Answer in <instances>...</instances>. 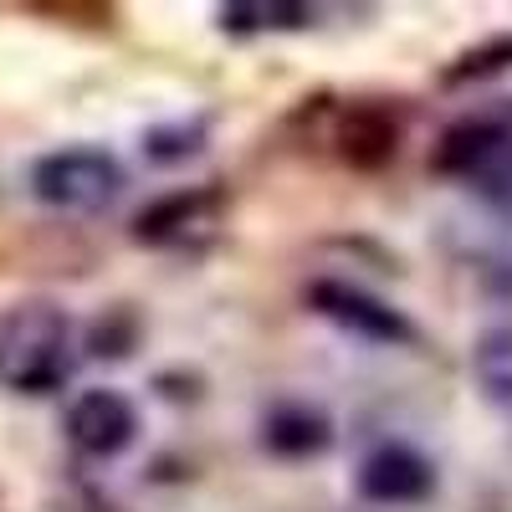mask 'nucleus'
Returning <instances> with one entry per match:
<instances>
[{
  "label": "nucleus",
  "instance_id": "f257e3e1",
  "mask_svg": "<svg viewBox=\"0 0 512 512\" xmlns=\"http://www.w3.org/2000/svg\"><path fill=\"white\" fill-rule=\"evenodd\" d=\"M67 374V318L47 303H26L0 318V379L16 390H52Z\"/></svg>",
  "mask_w": 512,
  "mask_h": 512
},
{
  "label": "nucleus",
  "instance_id": "f03ea898",
  "mask_svg": "<svg viewBox=\"0 0 512 512\" xmlns=\"http://www.w3.org/2000/svg\"><path fill=\"white\" fill-rule=\"evenodd\" d=\"M123 190V169L103 149H57L36 159L31 169V195L52 210H103Z\"/></svg>",
  "mask_w": 512,
  "mask_h": 512
},
{
  "label": "nucleus",
  "instance_id": "7ed1b4c3",
  "mask_svg": "<svg viewBox=\"0 0 512 512\" xmlns=\"http://www.w3.org/2000/svg\"><path fill=\"white\" fill-rule=\"evenodd\" d=\"M308 303L328 323L349 328L354 338H369V344H405V338H415V328L405 323L400 308H390L384 297H374V292H364L354 282H313Z\"/></svg>",
  "mask_w": 512,
  "mask_h": 512
},
{
  "label": "nucleus",
  "instance_id": "20e7f679",
  "mask_svg": "<svg viewBox=\"0 0 512 512\" xmlns=\"http://www.w3.org/2000/svg\"><path fill=\"white\" fill-rule=\"evenodd\" d=\"M139 436V410L118 390H82L67 405V441L82 456H118Z\"/></svg>",
  "mask_w": 512,
  "mask_h": 512
},
{
  "label": "nucleus",
  "instance_id": "39448f33",
  "mask_svg": "<svg viewBox=\"0 0 512 512\" xmlns=\"http://www.w3.org/2000/svg\"><path fill=\"white\" fill-rule=\"evenodd\" d=\"M359 492L369 502H384V507H410V502H425L436 492V466L425 461L415 446H379L364 456L359 466Z\"/></svg>",
  "mask_w": 512,
  "mask_h": 512
},
{
  "label": "nucleus",
  "instance_id": "423d86ee",
  "mask_svg": "<svg viewBox=\"0 0 512 512\" xmlns=\"http://www.w3.org/2000/svg\"><path fill=\"white\" fill-rule=\"evenodd\" d=\"M333 144H338V159L354 169L390 164L400 149V113H390L384 103H349L333 123Z\"/></svg>",
  "mask_w": 512,
  "mask_h": 512
},
{
  "label": "nucleus",
  "instance_id": "0eeeda50",
  "mask_svg": "<svg viewBox=\"0 0 512 512\" xmlns=\"http://www.w3.org/2000/svg\"><path fill=\"white\" fill-rule=\"evenodd\" d=\"M210 210H216V195H205V190L164 195V200H154L149 210H139L134 236H139V241H154V246L185 241L195 226H210Z\"/></svg>",
  "mask_w": 512,
  "mask_h": 512
},
{
  "label": "nucleus",
  "instance_id": "6e6552de",
  "mask_svg": "<svg viewBox=\"0 0 512 512\" xmlns=\"http://www.w3.org/2000/svg\"><path fill=\"white\" fill-rule=\"evenodd\" d=\"M262 441L277 456H318L328 446V415L313 405H277L262 420Z\"/></svg>",
  "mask_w": 512,
  "mask_h": 512
},
{
  "label": "nucleus",
  "instance_id": "1a4fd4ad",
  "mask_svg": "<svg viewBox=\"0 0 512 512\" xmlns=\"http://www.w3.org/2000/svg\"><path fill=\"white\" fill-rule=\"evenodd\" d=\"M472 374L482 395L497 405H512V328H487L472 349Z\"/></svg>",
  "mask_w": 512,
  "mask_h": 512
},
{
  "label": "nucleus",
  "instance_id": "9d476101",
  "mask_svg": "<svg viewBox=\"0 0 512 512\" xmlns=\"http://www.w3.org/2000/svg\"><path fill=\"white\" fill-rule=\"evenodd\" d=\"M492 128H497V175H512V103L492 113Z\"/></svg>",
  "mask_w": 512,
  "mask_h": 512
}]
</instances>
